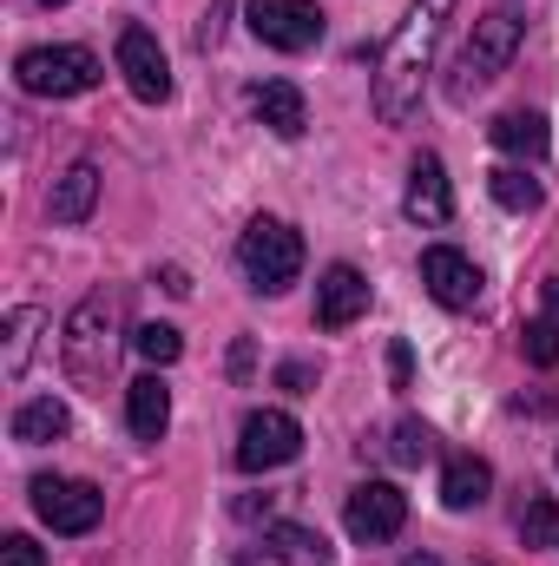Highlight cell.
Wrapping results in <instances>:
<instances>
[{"label":"cell","mask_w":559,"mask_h":566,"mask_svg":"<svg viewBox=\"0 0 559 566\" xmlns=\"http://www.w3.org/2000/svg\"><path fill=\"white\" fill-rule=\"evenodd\" d=\"M447 13H454V0H415L409 20L395 27V40L382 46V66H376V119H382V126H409V119H415Z\"/></svg>","instance_id":"obj_1"},{"label":"cell","mask_w":559,"mask_h":566,"mask_svg":"<svg viewBox=\"0 0 559 566\" xmlns=\"http://www.w3.org/2000/svg\"><path fill=\"white\" fill-rule=\"evenodd\" d=\"M119 329H126V296H119V290H93V296L66 316L60 356H66V376H73L80 389L106 396L113 363H119Z\"/></svg>","instance_id":"obj_2"},{"label":"cell","mask_w":559,"mask_h":566,"mask_svg":"<svg viewBox=\"0 0 559 566\" xmlns=\"http://www.w3.org/2000/svg\"><path fill=\"white\" fill-rule=\"evenodd\" d=\"M514 53H520V13H514V7L481 13V20H474V33H467V46H461V66H454L447 99H467V93H481L487 80H500Z\"/></svg>","instance_id":"obj_3"},{"label":"cell","mask_w":559,"mask_h":566,"mask_svg":"<svg viewBox=\"0 0 559 566\" xmlns=\"http://www.w3.org/2000/svg\"><path fill=\"white\" fill-rule=\"evenodd\" d=\"M13 80L33 99H80V93L99 86V60L86 46H27L13 60Z\"/></svg>","instance_id":"obj_4"},{"label":"cell","mask_w":559,"mask_h":566,"mask_svg":"<svg viewBox=\"0 0 559 566\" xmlns=\"http://www.w3.org/2000/svg\"><path fill=\"white\" fill-rule=\"evenodd\" d=\"M238 264H244V277L251 290H289L296 271H303V238L283 224V218H251L244 224V238H238Z\"/></svg>","instance_id":"obj_5"},{"label":"cell","mask_w":559,"mask_h":566,"mask_svg":"<svg viewBox=\"0 0 559 566\" xmlns=\"http://www.w3.org/2000/svg\"><path fill=\"white\" fill-rule=\"evenodd\" d=\"M33 514L53 527V534H93L99 514H106V494L93 481H60V474H40L33 481Z\"/></svg>","instance_id":"obj_6"},{"label":"cell","mask_w":559,"mask_h":566,"mask_svg":"<svg viewBox=\"0 0 559 566\" xmlns=\"http://www.w3.org/2000/svg\"><path fill=\"white\" fill-rule=\"evenodd\" d=\"M251 33L277 53H309L323 40V7L316 0H244Z\"/></svg>","instance_id":"obj_7"},{"label":"cell","mask_w":559,"mask_h":566,"mask_svg":"<svg viewBox=\"0 0 559 566\" xmlns=\"http://www.w3.org/2000/svg\"><path fill=\"white\" fill-rule=\"evenodd\" d=\"M296 448H303V428L283 409H251L238 428V468L244 474H271L283 461H296Z\"/></svg>","instance_id":"obj_8"},{"label":"cell","mask_w":559,"mask_h":566,"mask_svg":"<svg viewBox=\"0 0 559 566\" xmlns=\"http://www.w3.org/2000/svg\"><path fill=\"white\" fill-rule=\"evenodd\" d=\"M342 521H349V534H356L362 547H382V541H395V534L409 527V494H402L395 481H362V488L349 494Z\"/></svg>","instance_id":"obj_9"},{"label":"cell","mask_w":559,"mask_h":566,"mask_svg":"<svg viewBox=\"0 0 559 566\" xmlns=\"http://www.w3.org/2000/svg\"><path fill=\"white\" fill-rule=\"evenodd\" d=\"M119 73H126L133 99H145V106H165V99H171V66H165V46H158L145 27H126V33H119Z\"/></svg>","instance_id":"obj_10"},{"label":"cell","mask_w":559,"mask_h":566,"mask_svg":"<svg viewBox=\"0 0 559 566\" xmlns=\"http://www.w3.org/2000/svg\"><path fill=\"white\" fill-rule=\"evenodd\" d=\"M421 283H428V296L441 310H474L481 303V264L461 258V251H447V244L421 251Z\"/></svg>","instance_id":"obj_11"},{"label":"cell","mask_w":559,"mask_h":566,"mask_svg":"<svg viewBox=\"0 0 559 566\" xmlns=\"http://www.w3.org/2000/svg\"><path fill=\"white\" fill-rule=\"evenodd\" d=\"M362 310H369V277L356 264H329L323 283H316V323L323 329H349Z\"/></svg>","instance_id":"obj_12"},{"label":"cell","mask_w":559,"mask_h":566,"mask_svg":"<svg viewBox=\"0 0 559 566\" xmlns=\"http://www.w3.org/2000/svg\"><path fill=\"white\" fill-rule=\"evenodd\" d=\"M402 211H409L415 224H447V218H454V191H447V171H441L434 151H421L415 158L409 191H402Z\"/></svg>","instance_id":"obj_13"},{"label":"cell","mask_w":559,"mask_h":566,"mask_svg":"<svg viewBox=\"0 0 559 566\" xmlns=\"http://www.w3.org/2000/svg\"><path fill=\"white\" fill-rule=\"evenodd\" d=\"M93 205H99V165H93V158H80V165H66V178L53 185L46 211H53V224H86V218H93Z\"/></svg>","instance_id":"obj_14"},{"label":"cell","mask_w":559,"mask_h":566,"mask_svg":"<svg viewBox=\"0 0 559 566\" xmlns=\"http://www.w3.org/2000/svg\"><path fill=\"white\" fill-rule=\"evenodd\" d=\"M126 422H133L139 441H165V428H171V389H165V376L126 382Z\"/></svg>","instance_id":"obj_15"},{"label":"cell","mask_w":559,"mask_h":566,"mask_svg":"<svg viewBox=\"0 0 559 566\" xmlns=\"http://www.w3.org/2000/svg\"><path fill=\"white\" fill-rule=\"evenodd\" d=\"M487 488H494V468H487L481 454H454L447 474H441V507H447V514H467V507L487 501Z\"/></svg>","instance_id":"obj_16"},{"label":"cell","mask_w":559,"mask_h":566,"mask_svg":"<svg viewBox=\"0 0 559 566\" xmlns=\"http://www.w3.org/2000/svg\"><path fill=\"white\" fill-rule=\"evenodd\" d=\"M40 329H46V316H40L33 303L7 310V336H0V376H7V382H20V376H27V363H33V343H40Z\"/></svg>","instance_id":"obj_17"},{"label":"cell","mask_w":559,"mask_h":566,"mask_svg":"<svg viewBox=\"0 0 559 566\" xmlns=\"http://www.w3.org/2000/svg\"><path fill=\"white\" fill-rule=\"evenodd\" d=\"M251 106H257V119H264L277 139H296V133L309 126V113H303V93H296L289 80H264V86L251 93Z\"/></svg>","instance_id":"obj_18"},{"label":"cell","mask_w":559,"mask_h":566,"mask_svg":"<svg viewBox=\"0 0 559 566\" xmlns=\"http://www.w3.org/2000/svg\"><path fill=\"white\" fill-rule=\"evenodd\" d=\"M66 428H73V416H66V402H53V396L13 409V441H20V448H46V441H60Z\"/></svg>","instance_id":"obj_19"},{"label":"cell","mask_w":559,"mask_h":566,"mask_svg":"<svg viewBox=\"0 0 559 566\" xmlns=\"http://www.w3.org/2000/svg\"><path fill=\"white\" fill-rule=\"evenodd\" d=\"M271 560L277 566H329V541L303 521H277L271 527Z\"/></svg>","instance_id":"obj_20"},{"label":"cell","mask_w":559,"mask_h":566,"mask_svg":"<svg viewBox=\"0 0 559 566\" xmlns=\"http://www.w3.org/2000/svg\"><path fill=\"white\" fill-rule=\"evenodd\" d=\"M487 133H494L500 151H514V158H547V119H534V113H500Z\"/></svg>","instance_id":"obj_21"},{"label":"cell","mask_w":559,"mask_h":566,"mask_svg":"<svg viewBox=\"0 0 559 566\" xmlns=\"http://www.w3.org/2000/svg\"><path fill=\"white\" fill-rule=\"evenodd\" d=\"M487 191H494V205H500V211H540V185H534L520 165L487 171Z\"/></svg>","instance_id":"obj_22"},{"label":"cell","mask_w":559,"mask_h":566,"mask_svg":"<svg viewBox=\"0 0 559 566\" xmlns=\"http://www.w3.org/2000/svg\"><path fill=\"white\" fill-rule=\"evenodd\" d=\"M133 349H139L151 369H171V363L184 356V336H178L171 323H139V329H133Z\"/></svg>","instance_id":"obj_23"},{"label":"cell","mask_w":559,"mask_h":566,"mask_svg":"<svg viewBox=\"0 0 559 566\" xmlns=\"http://www.w3.org/2000/svg\"><path fill=\"white\" fill-rule=\"evenodd\" d=\"M520 541L527 547H559V501H527V514H520Z\"/></svg>","instance_id":"obj_24"},{"label":"cell","mask_w":559,"mask_h":566,"mask_svg":"<svg viewBox=\"0 0 559 566\" xmlns=\"http://www.w3.org/2000/svg\"><path fill=\"white\" fill-rule=\"evenodd\" d=\"M389 454H395L402 468H421V461L434 454V428H428V422H395V441H389Z\"/></svg>","instance_id":"obj_25"},{"label":"cell","mask_w":559,"mask_h":566,"mask_svg":"<svg viewBox=\"0 0 559 566\" xmlns=\"http://www.w3.org/2000/svg\"><path fill=\"white\" fill-rule=\"evenodd\" d=\"M520 349H527V363H540V369H553V363H559V323H553V316H540V323H527V336H520Z\"/></svg>","instance_id":"obj_26"},{"label":"cell","mask_w":559,"mask_h":566,"mask_svg":"<svg viewBox=\"0 0 559 566\" xmlns=\"http://www.w3.org/2000/svg\"><path fill=\"white\" fill-rule=\"evenodd\" d=\"M0 566H46V554L27 534H13V541H0Z\"/></svg>","instance_id":"obj_27"},{"label":"cell","mask_w":559,"mask_h":566,"mask_svg":"<svg viewBox=\"0 0 559 566\" xmlns=\"http://www.w3.org/2000/svg\"><path fill=\"white\" fill-rule=\"evenodd\" d=\"M277 382L289 389V396H309V389H316V369H309V363H283Z\"/></svg>","instance_id":"obj_28"},{"label":"cell","mask_w":559,"mask_h":566,"mask_svg":"<svg viewBox=\"0 0 559 566\" xmlns=\"http://www.w3.org/2000/svg\"><path fill=\"white\" fill-rule=\"evenodd\" d=\"M389 376H395V389H409V376H415V356H409V343H395V349H389Z\"/></svg>","instance_id":"obj_29"},{"label":"cell","mask_w":559,"mask_h":566,"mask_svg":"<svg viewBox=\"0 0 559 566\" xmlns=\"http://www.w3.org/2000/svg\"><path fill=\"white\" fill-rule=\"evenodd\" d=\"M158 283H165V290H171V296H184V290H191V277H184V271H178V264H171V271H165V277H158Z\"/></svg>","instance_id":"obj_30"},{"label":"cell","mask_w":559,"mask_h":566,"mask_svg":"<svg viewBox=\"0 0 559 566\" xmlns=\"http://www.w3.org/2000/svg\"><path fill=\"white\" fill-rule=\"evenodd\" d=\"M547 310H553V323H559V277H547Z\"/></svg>","instance_id":"obj_31"},{"label":"cell","mask_w":559,"mask_h":566,"mask_svg":"<svg viewBox=\"0 0 559 566\" xmlns=\"http://www.w3.org/2000/svg\"><path fill=\"white\" fill-rule=\"evenodd\" d=\"M402 566H434V560H428V554H415V560H402Z\"/></svg>","instance_id":"obj_32"},{"label":"cell","mask_w":559,"mask_h":566,"mask_svg":"<svg viewBox=\"0 0 559 566\" xmlns=\"http://www.w3.org/2000/svg\"><path fill=\"white\" fill-rule=\"evenodd\" d=\"M40 7H66V0H40Z\"/></svg>","instance_id":"obj_33"}]
</instances>
